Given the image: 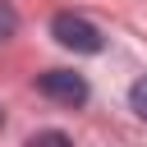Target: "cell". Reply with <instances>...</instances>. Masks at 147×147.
Wrapping results in <instances>:
<instances>
[{
	"instance_id": "cell-1",
	"label": "cell",
	"mask_w": 147,
	"mask_h": 147,
	"mask_svg": "<svg viewBox=\"0 0 147 147\" xmlns=\"http://www.w3.org/2000/svg\"><path fill=\"white\" fill-rule=\"evenodd\" d=\"M51 37L64 46V51H78V55H96L106 41H101V32L83 18V14H55L51 18Z\"/></svg>"
},
{
	"instance_id": "cell-2",
	"label": "cell",
	"mask_w": 147,
	"mask_h": 147,
	"mask_svg": "<svg viewBox=\"0 0 147 147\" xmlns=\"http://www.w3.org/2000/svg\"><path fill=\"white\" fill-rule=\"evenodd\" d=\"M37 92L60 101V106H83L87 101V78L74 74V69H46V74H37Z\"/></svg>"
},
{
	"instance_id": "cell-3",
	"label": "cell",
	"mask_w": 147,
	"mask_h": 147,
	"mask_svg": "<svg viewBox=\"0 0 147 147\" xmlns=\"http://www.w3.org/2000/svg\"><path fill=\"white\" fill-rule=\"evenodd\" d=\"M28 147H74V142H69V133H60V129H41V133L28 138Z\"/></svg>"
},
{
	"instance_id": "cell-4",
	"label": "cell",
	"mask_w": 147,
	"mask_h": 147,
	"mask_svg": "<svg viewBox=\"0 0 147 147\" xmlns=\"http://www.w3.org/2000/svg\"><path fill=\"white\" fill-rule=\"evenodd\" d=\"M129 106H133V115H138V119H147V74L129 87Z\"/></svg>"
},
{
	"instance_id": "cell-5",
	"label": "cell",
	"mask_w": 147,
	"mask_h": 147,
	"mask_svg": "<svg viewBox=\"0 0 147 147\" xmlns=\"http://www.w3.org/2000/svg\"><path fill=\"white\" fill-rule=\"evenodd\" d=\"M14 32H18V14H14V5H9V0H0V46H5Z\"/></svg>"
}]
</instances>
